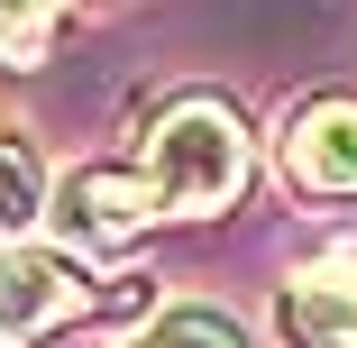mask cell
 I'll return each instance as SVG.
<instances>
[{"label":"cell","mask_w":357,"mask_h":348,"mask_svg":"<svg viewBox=\"0 0 357 348\" xmlns=\"http://www.w3.org/2000/svg\"><path fill=\"white\" fill-rule=\"evenodd\" d=\"M46 220L64 229V248H128L147 220H165V202H156L147 165H74L55 183Z\"/></svg>","instance_id":"cell-3"},{"label":"cell","mask_w":357,"mask_h":348,"mask_svg":"<svg viewBox=\"0 0 357 348\" xmlns=\"http://www.w3.org/2000/svg\"><path fill=\"white\" fill-rule=\"evenodd\" d=\"M147 183L165 202V220H211L248 192V128L220 92H174L147 128Z\"/></svg>","instance_id":"cell-1"},{"label":"cell","mask_w":357,"mask_h":348,"mask_svg":"<svg viewBox=\"0 0 357 348\" xmlns=\"http://www.w3.org/2000/svg\"><path fill=\"white\" fill-rule=\"evenodd\" d=\"M275 165L303 192H357V92H312L303 110H284Z\"/></svg>","instance_id":"cell-4"},{"label":"cell","mask_w":357,"mask_h":348,"mask_svg":"<svg viewBox=\"0 0 357 348\" xmlns=\"http://www.w3.org/2000/svg\"><path fill=\"white\" fill-rule=\"evenodd\" d=\"M55 37H64V10H0V55L10 64H46Z\"/></svg>","instance_id":"cell-8"},{"label":"cell","mask_w":357,"mask_h":348,"mask_svg":"<svg viewBox=\"0 0 357 348\" xmlns=\"http://www.w3.org/2000/svg\"><path fill=\"white\" fill-rule=\"evenodd\" d=\"M46 211V165L28 147V128H0V248Z\"/></svg>","instance_id":"cell-6"},{"label":"cell","mask_w":357,"mask_h":348,"mask_svg":"<svg viewBox=\"0 0 357 348\" xmlns=\"http://www.w3.org/2000/svg\"><path fill=\"white\" fill-rule=\"evenodd\" d=\"M275 330H284V348H357V248L312 257L275 294Z\"/></svg>","instance_id":"cell-5"},{"label":"cell","mask_w":357,"mask_h":348,"mask_svg":"<svg viewBox=\"0 0 357 348\" xmlns=\"http://www.w3.org/2000/svg\"><path fill=\"white\" fill-rule=\"evenodd\" d=\"M128 348H248V330L229 312H211V303H183V312H156Z\"/></svg>","instance_id":"cell-7"},{"label":"cell","mask_w":357,"mask_h":348,"mask_svg":"<svg viewBox=\"0 0 357 348\" xmlns=\"http://www.w3.org/2000/svg\"><path fill=\"white\" fill-rule=\"evenodd\" d=\"M128 285V275H119ZM110 275H92L74 248H0V348H28L46 330H74L101 312H128L137 294H119Z\"/></svg>","instance_id":"cell-2"}]
</instances>
